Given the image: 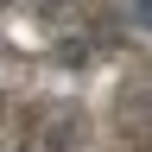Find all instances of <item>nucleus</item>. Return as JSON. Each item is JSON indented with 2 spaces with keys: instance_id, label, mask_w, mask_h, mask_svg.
Listing matches in <instances>:
<instances>
[{
  "instance_id": "f257e3e1",
  "label": "nucleus",
  "mask_w": 152,
  "mask_h": 152,
  "mask_svg": "<svg viewBox=\"0 0 152 152\" xmlns=\"http://www.w3.org/2000/svg\"><path fill=\"white\" fill-rule=\"evenodd\" d=\"M57 102L32 152H152V64L121 32L57 45Z\"/></svg>"
},
{
  "instance_id": "f03ea898",
  "label": "nucleus",
  "mask_w": 152,
  "mask_h": 152,
  "mask_svg": "<svg viewBox=\"0 0 152 152\" xmlns=\"http://www.w3.org/2000/svg\"><path fill=\"white\" fill-rule=\"evenodd\" d=\"M51 102H57V57L32 51L0 26V152H32Z\"/></svg>"
},
{
  "instance_id": "7ed1b4c3",
  "label": "nucleus",
  "mask_w": 152,
  "mask_h": 152,
  "mask_svg": "<svg viewBox=\"0 0 152 152\" xmlns=\"http://www.w3.org/2000/svg\"><path fill=\"white\" fill-rule=\"evenodd\" d=\"M114 13H121V0H0V26L32 32L45 51L95 38V32H114Z\"/></svg>"
}]
</instances>
